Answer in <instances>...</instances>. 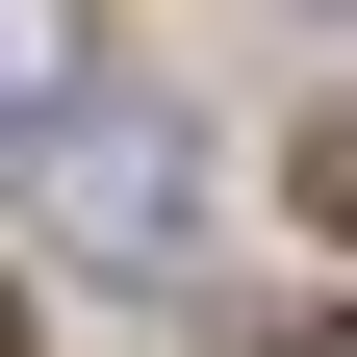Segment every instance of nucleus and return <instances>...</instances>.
I'll return each instance as SVG.
<instances>
[{
  "instance_id": "nucleus-3",
  "label": "nucleus",
  "mask_w": 357,
  "mask_h": 357,
  "mask_svg": "<svg viewBox=\"0 0 357 357\" xmlns=\"http://www.w3.org/2000/svg\"><path fill=\"white\" fill-rule=\"evenodd\" d=\"M306 230H332V255H357V102H332V128H306Z\"/></svg>"
},
{
  "instance_id": "nucleus-2",
  "label": "nucleus",
  "mask_w": 357,
  "mask_h": 357,
  "mask_svg": "<svg viewBox=\"0 0 357 357\" xmlns=\"http://www.w3.org/2000/svg\"><path fill=\"white\" fill-rule=\"evenodd\" d=\"M0 128H77V26L52 0H0Z\"/></svg>"
},
{
  "instance_id": "nucleus-1",
  "label": "nucleus",
  "mask_w": 357,
  "mask_h": 357,
  "mask_svg": "<svg viewBox=\"0 0 357 357\" xmlns=\"http://www.w3.org/2000/svg\"><path fill=\"white\" fill-rule=\"evenodd\" d=\"M52 230L128 255V281H178V255H204V153H178L153 102H77V128H52Z\"/></svg>"
}]
</instances>
